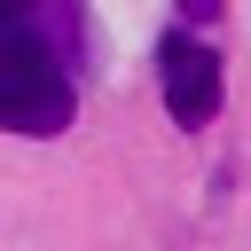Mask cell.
<instances>
[{"label":"cell","mask_w":251,"mask_h":251,"mask_svg":"<svg viewBox=\"0 0 251 251\" xmlns=\"http://www.w3.org/2000/svg\"><path fill=\"white\" fill-rule=\"evenodd\" d=\"M78 8H0V133L55 141L78 118Z\"/></svg>","instance_id":"1"},{"label":"cell","mask_w":251,"mask_h":251,"mask_svg":"<svg viewBox=\"0 0 251 251\" xmlns=\"http://www.w3.org/2000/svg\"><path fill=\"white\" fill-rule=\"evenodd\" d=\"M157 94H165V118L173 126H212L220 102H227V78H220V47L188 39V24H173L157 39Z\"/></svg>","instance_id":"2"}]
</instances>
